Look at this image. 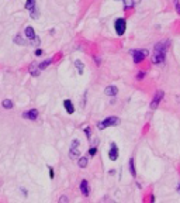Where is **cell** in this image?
Masks as SVG:
<instances>
[{
  "instance_id": "obj_1",
  "label": "cell",
  "mask_w": 180,
  "mask_h": 203,
  "mask_svg": "<svg viewBox=\"0 0 180 203\" xmlns=\"http://www.w3.org/2000/svg\"><path fill=\"white\" fill-rule=\"evenodd\" d=\"M169 47H170V41L169 40H162V41H159V42H156L154 45V52H152V58H151L154 65L165 63Z\"/></svg>"
},
{
  "instance_id": "obj_2",
  "label": "cell",
  "mask_w": 180,
  "mask_h": 203,
  "mask_svg": "<svg viewBox=\"0 0 180 203\" xmlns=\"http://www.w3.org/2000/svg\"><path fill=\"white\" fill-rule=\"evenodd\" d=\"M120 117H117V116H109V117H106L104 120L101 121H97V128L99 130H106V128H109V127H117L120 126Z\"/></svg>"
},
{
  "instance_id": "obj_3",
  "label": "cell",
  "mask_w": 180,
  "mask_h": 203,
  "mask_svg": "<svg viewBox=\"0 0 180 203\" xmlns=\"http://www.w3.org/2000/svg\"><path fill=\"white\" fill-rule=\"evenodd\" d=\"M129 55L132 57L134 63H141L146 59V57L149 55V51L145 50V48H141V50H129Z\"/></svg>"
},
{
  "instance_id": "obj_4",
  "label": "cell",
  "mask_w": 180,
  "mask_h": 203,
  "mask_svg": "<svg viewBox=\"0 0 180 203\" xmlns=\"http://www.w3.org/2000/svg\"><path fill=\"white\" fill-rule=\"evenodd\" d=\"M114 30H116V34L118 37H122L127 31V20L124 17H118L114 21Z\"/></svg>"
},
{
  "instance_id": "obj_5",
  "label": "cell",
  "mask_w": 180,
  "mask_h": 203,
  "mask_svg": "<svg viewBox=\"0 0 180 203\" xmlns=\"http://www.w3.org/2000/svg\"><path fill=\"white\" fill-rule=\"evenodd\" d=\"M80 141L77 138L72 140L71 143V148H69V157H71L72 159H77L79 157H80Z\"/></svg>"
},
{
  "instance_id": "obj_6",
  "label": "cell",
  "mask_w": 180,
  "mask_h": 203,
  "mask_svg": "<svg viewBox=\"0 0 180 203\" xmlns=\"http://www.w3.org/2000/svg\"><path fill=\"white\" fill-rule=\"evenodd\" d=\"M163 97H165V92H163L162 89H159V90H158V92L154 95V97H152L151 103H149V107H151V110H156V109H158V106L161 104V102L163 100Z\"/></svg>"
},
{
  "instance_id": "obj_7",
  "label": "cell",
  "mask_w": 180,
  "mask_h": 203,
  "mask_svg": "<svg viewBox=\"0 0 180 203\" xmlns=\"http://www.w3.org/2000/svg\"><path fill=\"white\" fill-rule=\"evenodd\" d=\"M109 158L111 159V161H117V159H118V147H117L116 143H111V144H110Z\"/></svg>"
},
{
  "instance_id": "obj_8",
  "label": "cell",
  "mask_w": 180,
  "mask_h": 203,
  "mask_svg": "<svg viewBox=\"0 0 180 203\" xmlns=\"http://www.w3.org/2000/svg\"><path fill=\"white\" fill-rule=\"evenodd\" d=\"M79 189L82 192V195L84 197H87L90 195V188H89V181L87 179H82V182L79 185Z\"/></svg>"
},
{
  "instance_id": "obj_9",
  "label": "cell",
  "mask_w": 180,
  "mask_h": 203,
  "mask_svg": "<svg viewBox=\"0 0 180 203\" xmlns=\"http://www.w3.org/2000/svg\"><path fill=\"white\" fill-rule=\"evenodd\" d=\"M23 117L24 119H27V120H37L38 119V110L37 109H31V110H27V112H24L23 113Z\"/></svg>"
},
{
  "instance_id": "obj_10",
  "label": "cell",
  "mask_w": 180,
  "mask_h": 203,
  "mask_svg": "<svg viewBox=\"0 0 180 203\" xmlns=\"http://www.w3.org/2000/svg\"><path fill=\"white\" fill-rule=\"evenodd\" d=\"M104 95L111 96V97H116V96L118 95V88H117L116 85H109L107 88L104 89Z\"/></svg>"
},
{
  "instance_id": "obj_11",
  "label": "cell",
  "mask_w": 180,
  "mask_h": 203,
  "mask_svg": "<svg viewBox=\"0 0 180 203\" xmlns=\"http://www.w3.org/2000/svg\"><path fill=\"white\" fill-rule=\"evenodd\" d=\"M24 35H26V38L28 40V41H31V40H34V38L37 37V34H35V30L32 28L31 25L26 27V30H24Z\"/></svg>"
},
{
  "instance_id": "obj_12",
  "label": "cell",
  "mask_w": 180,
  "mask_h": 203,
  "mask_svg": "<svg viewBox=\"0 0 180 203\" xmlns=\"http://www.w3.org/2000/svg\"><path fill=\"white\" fill-rule=\"evenodd\" d=\"M64 107L68 112V114H73L75 113V106H73V102L71 99H65L64 100Z\"/></svg>"
},
{
  "instance_id": "obj_13",
  "label": "cell",
  "mask_w": 180,
  "mask_h": 203,
  "mask_svg": "<svg viewBox=\"0 0 180 203\" xmlns=\"http://www.w3.org/2000/svg\"><path fill=\"white\" fill-rule=\"evenodd\" d=\"M128 169H129V173L131 176L135 178L136 176V169H135V164H134V157H131L128 161Z\"/></svg>"
},
{
  "instance_id": "obj_14",
  "label": "cell",
  "mask_w": 180,
  "mask_h": 203,
  "mask_svg": "<svg viewBox=\"0 0 180 203\" xmlns=\"http://www.w3.org/2000/svg\"><path fill=\"white\" fill-rule=\"evenodd\" d=\"M75 68H76L77 71V73L79 75H83V72H84V63L80 61V59H76L75 61Z\"/></svg>"
},
{
  "instance_id": "obj_15",
  "label": "cell",
  "mask_w": 180,
  "mask_h": 203,
  "mask_svg": "<svg viewBox=\"0 0 180 203\" xmlns=\"http://www.w3.org/2000/svg\"><path fill=\"white\" fill-rule=\"evenodd\" d=\"M87 164H89V157H79V158H77L79 168H86Z\"/></svg>"
},
{
  "instance_id": "obj_16",
  "label": "cell",
  "mask_w": 180,
  "mask_h": 203,
  "mask_svg": "<svg viewBox=\"0 0 180 203\" xmlns=\"http://www.w3.org/2000/svg\"><path fill=\"white\" fill-rule=\"evenodd\" d=\"M51 63H52V59H51V58H49V59H46V61H42V62L38 65V69L39 71H44L45 68H48Z\"/></svg>"
},
{
  "instance_id": "obj_17",
  "label": "cell",
  "mask_w": 180,
  "mask_h": 203,
  "mask_svg": "<svg viewBox=\"0 0 180 203\" xmlns=\"http://www.w3.org/2000/svg\"><path fill=\"white\" fill-rule=\"evenodd\" d=\"M145 78H146V71H138V72H136V75H135V79H136V81H139V82H141V81H144Z\"/></svg>"
},
{
  "instance_id": "obj_18",
  "label": "cell",
  "mask_w": 180,
  "mask_h": 203,
  "mask_svg": "<svg viewBox=\"0 0 180 203\" xmlns=\"http://www.w3.org/2000/svg\"><path fill=\"white\" fill-rule=\"evenodd\" d=\"M30 16H31V19H34V20H37L39 17V12L35 6L32 7V9H30Z\"/></svg>"
},
{
  "instance_id": "obj_19",
  "label": "cell",
  "mask_w": 180,
  "mask_h": 203,
  "mask_svg": "<svg viewBox=\"0 0 180 203\" xmlns=\"http://www.w3.org/2000/svg\"><path fill=\"white\" fill-rule=\"evenodd\" d=\"M14 42H16V44H19V45H27V41L21 37L20 34H17V35L14 37Z\"/></svg>"
},
{
  "instance_id": "obj_20",
  "label": "cell",
  "mask_w": 180,
  "mask_h": 203,
  "mask_svg": "<svg viewBox=\"0 0 180 203\" xmlns=\"http://www.w3.org/2000/svg\"><path fill=\"white\" fill-rule=\"evenodd\" d=\"M39 72H41V71L38 69L37 65H31V68H30V73H31L32 76H39Z\"/></svg>"
},
{
  "instance_id": "obj_21",
  "label": "cell",
  "mask_w": 180,
  "mask_h": 203,
  "mask_svg": "<svg viewBox=\"0 0 180 203\" xmlns=\"http://www.w3.org/2000/svg\"><path fill=\"white\" fill-rule=\"evenodd\" d=\"M1 104H3V107L4 109H9V110H10V109H13V102L11 100H9V99H6V100H3V103H1Z\"/></svg>"
},
{
  "instance_id": "obj_22",
  "label": "cell",
  "mask_w": 180,
  "mask_h": 203,
  "mask_svg": "<svg viewBox=\"0 0 180 203\" xmlns=\"http://www.w3.org/2000/svg\"><path fill=\"white\" fill-rule=\"evenodd\" d=\"M35 6V0H27L26 4H24V7H26L27 10H30V9H32V7Z\"/></svg>"
},
{
  "instance_id": "obj_23",
  "label": "cell",
  "mask_w": 180,
  "mask_h": 203,
  "mask_svg": "<svg viewBox=\"0 0 180 203\" xmlns=\"http://www.w3.org/2000/svg\"><path fill=\"white\" fill-rule=\"evenodd\" d=\"M83 131H84V134H86V138H87V140L91 138V128H90L89 126H87V127H84V130H83Z\"/></svg>"
},
{
  "instance_id": "obj_24",
  "label": "cell",
  "mask_w": 180,
  "mask_h": 203,
  "mask_svg": "<svg viewBox=\"0 0 180 203\" xmlns=\"http://www.w3.org/2000/svg\"><path fill=\"white\" fill-rule=\"evenodd\" d=\"M96 154H97V147L96 145L90 147V148H89V155H90V157H94Z\"/></svg>"
},
{
  "instance_id": "obj_25",
  "label": "cell",
  "mask_w": 180,
  "mask_h": 203,
  "mask_svg": "<svg viewBox=\"0 0 180 203\" xmlns=\"http://www.w3.org/2000/svg\"><path fill=\"white\" fill-rule=\"evenodd\" d=\"M174 9H176L177 14H180V1L179 0H174Z\"/></svg>"
},
{
  "instance_id": "obj_26",
  "label": "cell",
  "mask_w": 180,
  "mask_h": 203,
  "mask_svg": "<svg viewBox=\"0 0 180 203\" xmlns=\"http://www.w3.org/2000/svg\"><path fill=\"white\" fill-rule=\"evenodd\" d=\"M93 59H94V62H96L97 66H100V65H101V59L97 57V55H94V57H93Z\"/></svg>"
},
{
  "instance_id": "obj_27",
  "label": "cell",
  "mask_w": 180,
  "mask_h": 203,
  "mask_svg": "<svg viewBox=\"0 0 180 203\" xmlns=\"http://www.w3.org/2000/svg\"><path fill=\"white\" fill-rule=\"evenodd\" d=\"M34 54H35V57H41V55H42V54H44V51L41 50V48H37V50H35V52H34Z\"/></svg>"
},
{
  "instance_id": "obj_28",
  "label": "cell",
  "mask_w": 180,
  "mask_h": 203,
  "mask_svg": "<svg viewBox=\"0 0 180 203\" xmlns=\"http://www.w3.org/2000/svg\"><path fill=\"white\" fill-rule=\"evenodd\" d=\"M48 169H49V178H51V179H54V176H55V172H54V168H52V166H48Z\"/></svg>"
},
{
  "instance_id": "obj_29",
  "label": "cell",
  "mask_w": 180,
  "mask_h": 203,
  "mask_svg": "<svg viewBox=\"0 0 180 203\" xmlns=\"http://www.w3.org/2000/svg\"><path fill=\"white\" fill-rule=\"evenodd\" d=\"M68 200H69V199H68L66 196H62L61 199H59V202H61V203H62V202H68Z\"/></svg>"
},
{
  "instance_id": "obj_30",
  "label": "cell",
  "mask_w": 180,
  "mask_h": 203,
  "mask_svg": "<svg viewBox=\"0 0 180 203\" xmlns=\"http://www.w3.org/2000/svg\"><path fill=\"white\" fill-rule=\"evenodd\" d=\"M149 200H151V202H152V203L155 202V196H154V195H151V197H149Z\"/></svg>"
},
{
  "instance_id": "obj_31",
  "label": "cell",
  "mask_w": 180,
  "mask_h": 203,
  "mask_svg": "<svg viewBox=\"0 0 180 203\" xmlns=\"http://www.w3.org/2000/svg\"><path fill=\"white\" fill-rule=\"evenodd\" d=\"M132 1H134V4H135V6H136V4H139V3H141V0H132Z\"/></svg>"
},
{
  "instance_id": "obj_32",
  "label": "cell",
  "mask_w": 180,
  "mask_h": 203,
  "mask_svg": "<svg viewBox=\"0 0 180 203\" xmlns=\"http://www.w3.org/2000/svg\"><path fill=\"white\" fill-rule=\"evenodd\" d=\"M176 190H177V192H179V193H180V182H179V184H177V186H176Z\"/></svg>"
}]
</instances>
